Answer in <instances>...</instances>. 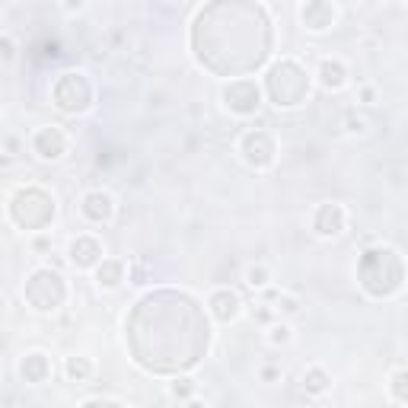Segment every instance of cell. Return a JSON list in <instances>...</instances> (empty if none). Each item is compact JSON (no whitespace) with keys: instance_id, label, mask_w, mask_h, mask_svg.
Instances as JSON below:
<instances>
[{"instance_id":"d6986e66","label":"cell","mask_w":408,"mask_h":408,"mask_svg":"<svg viewBox=\"0 0 408 408\" xmlns=\"http://www.w3.org/2000/svg\"><path fill=\"white\" fill-rule=\"evenodd\" d=\"M389 392L396 402H408V367H402L389 376Z\"/></svg>"},{"instance_id":"4316f807","label":"cell","mask_w":408,"mask_h":408,"mask_svg":"<svg viewBox=\"0 0 408 408\" xmlns=\"http://www.w3.org/2000/svg\"><path fill=\"white\" fill-rule=\"evenodd\" d=\"M86 7V0H64V10L67 13H80Z\"/></svg>"},{"instance_id":"3957f363","label":"cell","mask_w":408,"mask_h":408,"mask_svg":"<svg viewBox=\"0 0 408 408\" xmlns=\"http://www.w3.org/2000/svg\"><path fill=\"white\" fill-rule=\"evenodd\" d=\"M10 217L17 220L23 230H45L55 220V198L39 185L19 188L10 201Z\"/></svg>"},{"instance_id":"4fadbf2b","label":"cell","mask_w":408,"mask_h":408,"mask_svg":"<svg viewBox=\"0 0 408 408\" xmlns=\"http://www.w3.org/2000/svg\"><path fill=\"white\" fill-rule=\"evenodd\" d=\"M70 262H74L77 268H93V265H99V258H102V246L96 236H77L74 242H70Z\"/></svg>"},{"instance_id":"cb8c5ba5","label":"cell","mask_w":408,"mask_h":408,"mask_svg":"<svg viewBox=\"0 0 408 408\" xmlns=\"http://www.w3.org/2000/svg\"><path fill=\"white\" fill-rule=\"evenodd\" d=\"M17 58V45H13V39H10V35H3V61H13Z\"/></svg>"},{"instance_id":"1f68e13d","label":"cell","mask_w":408,"mask_h":408,"mask_svg":"<svg viewBox=\"0 0 408 408\" xmlns=\"http://www.w3.org/2000/svg\"><path fill=\"white\" fill-rule=\"evenodd\" d=\"M344 3H351V0H344Z\"/></svg>"},{"instance_id":"83f0119b","label":"cell","mask_w":408,"mask_h":408,"mask_svg":"<svg viewBox=\"0 0 408 408\" xmlns=\"http://www.w3.org/2000/svg\"><path fill=\"white\" fill-rule=\"evenodd\" d=\"M32 249L35 252H51V240H48V236H39V240L32 242Z\"/></svg>"},{"instance_id":"52a82bcc","label":"cell","mask_w":408,"mask_h":408,"mask_svg":"<svg viewBox=\"0 0 408 408\" xmlns=\"http://www.w3.org/2000/svg\"><path fill=\"white\" fill-rule=\"evenodd\" d=\"M240 150H242V159L255 169H268L275 163V141H271L265 131H249L242 137Z\"/></svg>"},{"instance_id":"5b68a950","label":"cell","mask_w":408,"mask_h":408,"mask_svg":"<svg viewBox=\"0 0 408 408\" xmlns=\"http://www.w3.org/2000/svg\"><path fill=\"white\" fill-rule=\"evenodd\" d=\"M51 96H55V106H58L61 112H70V115H74V112L90 108L93 86L84 74H61V80L55 84V90H51Z\"/></svg>"},{"instance_id":"7c38bea8","label":"cell","mask_w":408,"mask_h":408,"mask_svg":"<svg viewBox=\"0 0 408 408\" xmlns=\"http://www.w3.org/2000/svg\"><path fill=\"white\" fill-rule=\"evenodd\" d=\"M300 19H303L307 29H313V32H325V29L335 23V7L329 3V0H309L307 7L300 10Z\"/></svg>"},{"instance_id":"9a60e30c","label":"cell","mask_w":408,"mask_h":408,"mask_svg":"<svg viewBox=\"0 0 408 408\" xmlns=\"http://www.w3.org/2000/svg\"><path fill=\"white\" fill-rule=\"evenodd\" d=\"M319 84H322V90H342V86L348 84V67H344V61L325 58L322 64H319Z\"/></svg>"},{"instance_id":"8992f818","label":"cell","mask_w":408,"mask_h":408,"mask_svg":"<svg viewBox=\"0 0 408 408\" xmlns=\"http://www.w3.org/2000/svg\"><path fill=\"white\" fill-rule=\"evenodd\" d=\"M224 106L233 115H255L258 106H262V90H258L255 80H233L224 90Z\"/></svg>"},{"instance_id":"2e32d148","label":"cell","mask_w":408,"mask_h":408,"mask_svg":"<svg viewBox=\"0 0 408 408\" xmlns=\"http://www.w3.org/2000/svg\"><path fill=\"white\" fill-rule=\"evenodd\" d=\"M96 281L99 287H118V284L125 281V262H118V258H102L99 265H96Z\"/></svg>"},{"instance_id":"4dcf8cb0","label":"cell","mask_w":408,"mask_h":408,"mask_svg":"<svg viewBox=\"0 0 408 408\" xmlns=\"http://www.w3.org/2000/svg\"><path fill=\"white\" fill-rule=\"evenodd\" d=\"M392 3H399V0H392Z\"/></svg>"},{"instance_id":"277c9868","label":"cell","mask_w":408,"mask_h":408,"mask_svg":"<svg viewBox=\"0 0 408 408\" xmlns=\"http://www.w3.org/2000/svg\"><path fill=\"white\" fill-rule=\"evenodd\" d=\"M64 297H67L64 278L58 271H51V268H39L26 281V300H29V307L35 313H55L64 303Z\"/></svg>"},{"instance_id":"8fae6325","label":"cell","mask_w":408,"mask_h":408,"mask_svg":"<svg viewBox=\"0 0 408 408\" xmlns=\"http://www.w3.org/2000/svg\"><path fill=\"white\" fill-rule=\"evenodd\" d=\"M80 211H84V217L90 224H106V220H112V214H115V198L108 192H90V195H84Z\"/></svg>"},{"instance_id":"ffe728a7","label":"cell","mask_w":408,"mask_h":408,"mask_svg":"<svg viewBox=\"0 0 408 408\" xmlns=\"http://www.w3.org/2000/svg\"><path fill=\"white\" fill-rule=\"evenodd\" d=\"M268 281H271V275H268V268H265V265L246 268V284H249L252 291H262V287H268Z\"/></svg>"},{"instance_id":"7402d4cb","label":"cell","mask_w":408,"mask_h":408,"mask_svg":"<svg viewBox=\"0 0 408 408\" xmlns=\"http://www.w3.org/2000/svg\"><path fill=\"white\" fill-rule=\"evenodd\" d=\"M291 338H293V329H291V325L278 322V325H271V329H268V342H271V344H287Z\"/></svg>"},{"instance_id":"ac0fdd59","label":"cell","mask_w":408,"mask_h":408,"mask_svg":"<svg viewBox=\"0 0 408 408\" xmlns=\"http://www.w3.org/2000/svg\"><path fill=\"white\" fill-rule=\"evenodd\" d=\"M64 373H67L70 383H84V380H90L93 376V360L90 358H67Z\"/></svg>"},{"instance_id":"ba28073f","label":"cell","mask_w":408,"mask_h":408,"mask_svg":"<svg viewBox=\"0 0 408 408\" xmlns=\"http://www.w3.org/2000/svg\"><path fill=\"white\" fill-rule=\"evenodd\" d=\"M67 134L58 125H45L32 134V153L39 159H61L67 153Z\"/></svg>"},{"instance_id":"603a6c76","label":"cell","mask_w":408,"mask_h":408,"mask_svg":"<svg viewBox=\"0 0 408 408\" xmlns=\"http://www.w3.org/2000/svg\"><path fill=\"white\" fill-rule=\"evenodd\" d=\"M80 405H122V399H112V396H93V399H84Z\"/></svg>"},{"instance_id":"9c48e42d","label":"cell","mask_w":408,"mask_h":408,"mask_svg":"<svg viewBox=\"0 0 408 408\" xmlns=\"http://www.w3.org/2000/svg\"><path fill=\"white\" fill-rule=\"evenodd\" d=\"M344 224H348V214L342 204H319L313 214V230L319 236H342Z\"/></svg>"},{"instance_id":"7a4b0ae2","label":"cell","mask_w":408,"mask_h":408,"mask_svg":"<svg viewBox=\"0 0 408 408\" xmlns=\"http://www.w3.org/2000/svg\"><path fill=\"white\" fill-rule=\"evenodd\" d=\"M268 96L278 108H293L309 96V77L297 61H281L268 74Z\"/></svg>"},{"instance_id":"f546056e","label":"cell","mask_w":408,"mask_h":408,"mask_svg":"<svg viewBox=\"0 0 408 408\" xmlns=\"http://www.w3.org/2000/svg\"><path fill=\"white\" fill-rule=\"evenodd\" d=\"M373 96H376L373 86H364V90H360V99H364V102H373Z\"/></svg>"},{"instance_id":"f1b7e54d","label":"cell","mask_w":408,"mask_h":408,"mask_svg":"<svg viewBox=\"0 0 408 408\" xmlns=\"http://www.w3.org/2000/svg\"><path fill=\"white\" fill-rule=\"evenodd\" d=\"M278 376H281V370H275V367H265V370H262V380H265V383H271Z\"/></svg>"},{"instance_id":"d4e9b609","label":"cell","mask_w":408,"mask_h":408,"mask_svg":"<svg viewBox=\"0 0 408 408\" xmlns=\"http://www.w3.org/2000/svg\"><path fill=\"white\" fill-rule=\"evenodd\" d=\"M278 309H284V313H297L300 303L293 300V297H281V300H278Z\"/></svg>"},{"instance_id":"44dd1931","label":"cell","mask_w":408,"mask_h":408,"mask_svg":"<svg viewBox=\"0 0 408 408\" xmlns=\"http://www.w3.org/2000/svg\"><path fill=\"white\" fill-rule=\"evenodd\" d=\"M195 389H198V386H195V380H175V383L169 386V396H173V399H179V402H188L195 396Z\"/></svg>"},{"instance_id":"484cf974","label":"cell","mask_w":408,"mask_h":408,"mask_svg":"<svg viewBox=\"0 0 408 408\" xmlns=\"http://www.w3.org/2000/svg\"><path fill=\"white\" fill-rule=\"evenodd\" d=\"M348 131H351V134H364V131H367V122H364V118H354V115H351V118H348Z\"/></svg>"},{"instance_id":"6da1fadb","label":"cell","mask_w":408,"mask_h":408,"mask_svg":"<svg viewBox=\"0 0 408 408\" xmlns=\"http://www.w3.org/2000/svg\"><path fill=\"white\" fill-rule=\"evenodd\" d=\"M402 278H405V268H402V258L392 249L364 252V258H360V284H364L367 293L392 297L402 287Z\"/></svg>"},{"instance_id":"e0dca14e","label":"cell","mask_w":408,"mask_h":408,"mask_svg":"<svg viewBox=\"0 0 408 408\" xmlns=\"http://www.w3.org/2000/svg\"><path fill=\"white\" fill-rule=\"evenodd\" d=\"M300 386L309 392V396H322V392L332 386V376L325 373L322 367H309L307 373H303V383Z\"/></svg>"},{"instance_id":"30bf717a","label":"cell","mask_w":408,"mask_h":408,"mask_svg":"<svg viewBox=\"0 0 408 408\" xmlns=\"http://www.w3.org/2000/svg\"><path fill=\"white\" fill-rule=\"evenodd\" d=\"M211 313H214L217 322H236L242 313V300H240V293L236 291H226V287H220V291L211 293V300H208Z\"/></svg>"},{"instance_id":"5bb4252c","label":"cell","mask_w":408,"mask_h":408,"mask_svg":"<svg viewBox=\"0 0 408 408\" xmlns=\"http://www.w3.org/2000/svg\"><path fill=\"white\" fill-rule=\"evenodd\" d=\"M19 373H23L26 383H45L51 376V360L48 354H42V351H32V354H26L23 364H19Z\"/></svg>"}]
</instances>
